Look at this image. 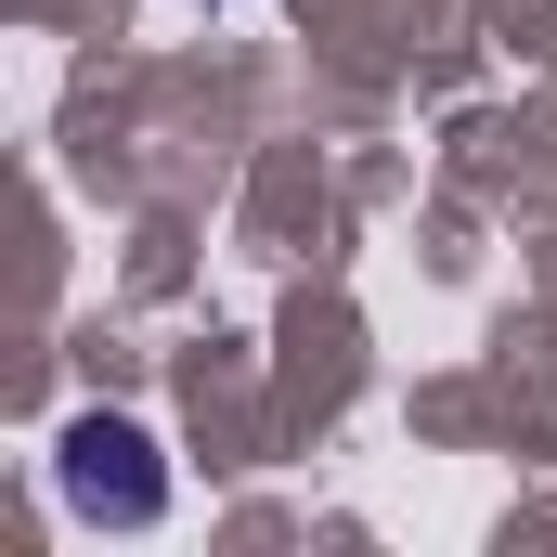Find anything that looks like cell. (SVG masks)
Returning <instances> with one entry per match:
<instances>
[{
  "label": "cell",
  "mask_w": 557,
  "mask_h": 557,
  "mask_svg": "<svg viewBox=\"0 0 557 557\" xmlns=\"http://www.w3.org/2000/svg\"><path fill=\"white\" fill-rule=\"evenodd\" d=\"M65 493H78L91 519H117V532H143V519L169 506V480L143 467V428L131 416H78L65 428Z\"/></svg>",
  "instance_id": "obj_1"
}]
</instances>
